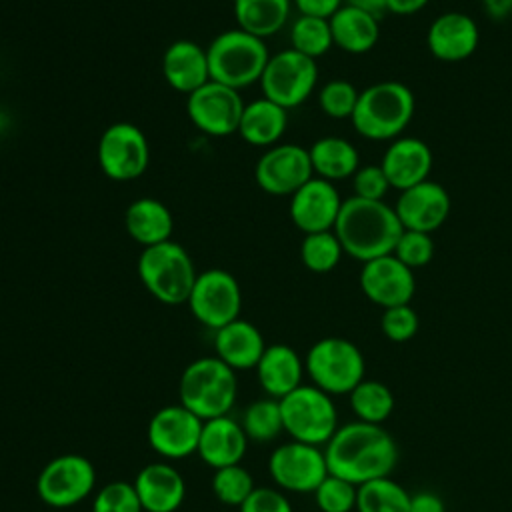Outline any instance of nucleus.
<instances>
[{
    "mask_svg": "<svg viewBox=\"0 0 512 512\" xmlns=\"http://www.w3.org/2000/svg\"><path fill=\"white\" fill-rule=\"evenodd\" d=\"M324 456L330 474L360 486L390 476L398 462V446L380 424L356 420L338 426L324 444Z\"/></svg>",
    "mask_w": 512,
    "mask_h": 512,
    "instance_id": "nucleus-1",
    "label": "nucleus"
},
{
    "mask_svg": "<svg viewBox=\"0 0 512 512\" xmlns=\"http://www.w3.org/2000/svg\"><path fill=\"white\" fill-rule=\"evenodd\" d=\"M402 232L404 228L392 206L384 204V200H364L358 196L342 202L334 224V234L344 254L362 264L392 254Z\"/></svg>",
    "mask_w": 512,
    "mask_h": 512,
    "instance_id": "nucleus-2",
    "label": "nucleus"
},
{
    "mask_svg": "<svg viewBox=\"0 0 512 512\" xmlns=\"http://www.w3.org/2000/svg\"><path fill=\"white\" fill-rule=\"evenodd\" d=\"M416 110L412 90L396 80L376 82L360 92L352 112L354 130L368 140H396Z\"/></svg>",
    "mask_w": 512,
    "mask_h": 512,
    "instance_id": "nucleus-3",
    "label": "nucleus"
},
{
    "mask_svg": "<svg viewBox=\"0 0 512 512\" xmlns=\"http://www.w3.org/2000/svg\"><path fill=\"white\" fill-rule=\"evenodd\" d=\"M238 394L236 370L216 356H202L190 362L178 384L180 404L200 420L226 416Z\"/></svg>",
    "mask_w": 512,
    "mask_h": 512,
    "instance_id": "nucleus-4",
    "label": "nucleus"
},
{
    "mask_svg": "<svg viewBox=\"0 0 512 512\" xmlns=\"http://www.w3.org/2000/svg\"><path fill=\"white\" fill-rule=\"evenodd\" d=\"M136 272L144 288L162 304H186L198 272L190 254L174 240L142 248Z\"/></svg>",
    "mask_w": 512,
    "mask_h": 512,
    "instance_id": "nucleus-5",
    "label": "nucleus"
},
{
    "mask_svg": "<svg viewBox=\"0 0 512 512\" xmlns=\"http://www.w3.org/2000/svg\"><path fill=\"white\" fill-rule=\"evenodd\" d=\"M210 80L242 90L260 76L268 64V48L262 38L244 32L242 28L226 30L218 34L206 48Z\"/></svg>",
    "mask_w": 512,
    "mask_h": 512,
    "instance_id": "nucleus-6",
    "label": "nucleus"
},
{
    "mask_svg": "<svg viewBox=\"0 0 512 512\" xmlns=\"http://www.w3.org/2000/svg\"><path fill=\"white\" fill-rule=\"evenodd\" d=\"M304 370L312 384L326 394H350L364 380V356L354 342L326 336L306 352Z\"/></svg>",
    "mask_w": 512,
    "mask_h": 512,
    "instance_id": "nucleus-7",
    "label": "nucleus"
},
{
    "mask_svg": "<svg viewBox=\"0 0 512 512\" xmlns=\"http://www.w3.org/2000/svg\"><path fill=\"white\" fill-rule=\"evenodd\" d=\"M278 402L284 432L292 440L324 446L338 430V410L332 396L314 384H300Z\"/></svg>",
    "mask_w": 512,
    "mask_h": 512,
    "instance_id": "nucleus-8",
    "label": "nucleus"
},
{
    "mask_svg": "<svg viewBox=\"0 0 512 512\" xmlns=\"http://www.w3.org/2000/svg\"><path fill=\"white\" fill-rule=\"evenodd\" d=\"M318 82V66L314 58H308L294 48H286L268 58V64L260 76L262 96L274 104L290 110L300 106Z\"/></svg>",
    "mask_w": 512,
    "mask_h": 512,
    "instance_id": "nucleus-9",
    "label": "nucleus"
},
{
    "mask_svg": "<svg viewBox=\"0 0 512 512\" xmlns=\"http://www.w3.org/2000/svg\"><path fill=\"white\" fill-rule=\"evenodd\" d=\"M94 486V464L82 454H60L48 460L36 478L38 498L52 508L80 504L92 494Z\"/></svg>",
    "mask_w": 512,
    "mask_h": 512,
    "instance_id": "nucleus-10",
    "label": "nucleus"
},
{
    "mask_svg": "<svg viewBox=\"0 0 512 512\" xmlns=\"http://www.w3.org/2000/svg\"><path fill=\"white\" fill-rule=\"evenodd\" d=\"M186 304L202 326L218 330L240 318L242 290L228 270L210 268L196 276Z\"/></svg>",
    "mask_w": 512,
    "mask_h": 512,
    "instance_id": "nucleus-11",
    "label": "nucleus"
},
{
    "mask_svg": "<svg viewBox=\"0 0 512 512\" xmlns=\"http://www.w3.org/2000/svg\"><path fill=\"white\" fill-rule=\"evenodd\" d=\"M98 166L110 180L128 182L142 176L150 162V146L144 132L132 122L110 124L96 148Z\"/></svg>",
    "mask_w": 512,
    "mask_h": 512,
    "instance_id": "nucleus-12",
    "label": "nucleus"
},
{
    "mask_svg": "<svg viewBox=\"0 0 512 512\" xmlns=\"http://www.w3.org/2000/svg\"><path fill=\"white\" fill-rule=\"evenodd\" d=\"M268 472L274 484L286 492H314L330 474L324 448L290 440L272 450Z\"/></svg>",
    "mask_w": 512,
    "mask_h": 512,
    "instance_id": "nucleus-13",
    "label": "nucleus"
},
{
    "mask_svg": "<svg viewBox=\"0 0 512 512\" xmlns=\"http://www.w3.org/2000/svg\"><path fill=\"white\" fill-rule=\"evenodd\" d=\"M244 106L238 90L214 80L188 94L186 100L190 122L208 136H230L238 132Z\"/></svg>",
    "mask_w": 512,
    "mask_h": 512,
    "instance_id": "nucleus-14",
    "label": "nucleus"
},
{
    "mask_svg": "<svg viewBox=\"0 0 512 512\" xmlns=\"http://www.w3.org/2000/svg\"><path fill=\"white\" fill-rule=\"evenodd\" d=\"M202 422L186 406L170 404L154 412L146 438L150 448L166 460H182L198 452Z\"/></svg>",
    "mask_w": 512,
    "mask_h": 512,
    "instance_id": "nucleus-15",
    "label": "nucleus"
},
{
    "mask_svg": "<svg viewBox=\"0 0 512 512\" xmlns=\"http://www.w3.org/2000/svg\"><path fill=\"white\" fill-rule=\"evenodd\" d=\"M310 178H314L310 154L298 144H274L254 166L258 188L272 196H292Z\"/></svg>",
    "mask_w": 512,
    "mask_h": 512,
    "instance_id": "nucleus-16",
    "label": "nucleus"
},
{
    "mask_svg": "<svg viewBox=\"0 0 512 512\" xmlns=\"http://www.w3.org/2000/svg\"><path fill=\"white\" fill-rule=\"evenodd\" d=\"M358 280L364 296L382 308L410 304L416 292L414 270L394 254L364 262Z\"/></svg>",
    "mask_w": 512,
    "mask_h": 512,
    "instance_id": "nucleus-17",
    "label": "nucleus"
},
{
    "mask_svg": "<svg viewBox=\"0 0 512 512\" xmlns=\"http://www.w3.org/2000/svg\"><path fill=\"white\" fill-rule=\"evenodd\" d=\"M342 202L332 182L314 176L290 196L288 214L294 226L304 234L328 232L334 230Z\"/></svg>",
    "mask_w": 512,
    "mask_h": 512,
    "instance_id": "nucleus-18",
    "label": "nucleus"
},
{
    "mask_svg": "<svg viewBox=\"0 0 512 512\" xmlns=\"http://www.w3.org/2000/svg\"><path fill=\"white\" fill-rule=\"evenodd\" d=\"M450 206L452 202L448 190L434 180H424L400 192L394 212L404 230L430 234L446 222Z\"/></svg>",
    "mask_w": 512,
    "mask_h": 512,
    "instance_id": "nucleus-19",
    "label": "nucleus"
},
{
    "mask_svg": "<svg viewBox=\"0 0 512 512\" xmlns=\"http://www.w3.org/2000/svg\"><path fill=\"white\" fill-rule=\"evenodd\" d=\"M478 42V24L464 12L440 14L426 34L428 50L442 62H462L470 58L476 52Z\"/></svg>",
    "mask_w": 512,
    "mask_h": 512,
    "instance_id": "nucleus-20",
    "label": "nucleus"
},
{
    "mask_svg": "<svg viewBox=\"0 0 512 512\" xmlns=\"http://www.w3.org/2000/svg\"><path fill=\"white\" fill-rule=\"evenodd\" d=\"M434 158L428 144L414 136H398L386 148L382 156V170L390 182V188L406 190L424 180H430Z\"/></svg>",
    "mask_w": 512,
    "mask_h": 512,
    "instance_id": "nucleus-21",
    "label": "nucleus"
},
{
    "mask_svg": "<svg viewBox=\"0 0 512 512\" xmlns=\"http://www.w3.org/2000/svg\"><path fill=\"white\" fill-rule=\"evenodd\" d=\"M248 450V436L240 424L230 414L216 416L202 422L198 456L212 470L240 464Z\"/></svg>",
    "mask_w": 512,
    "mask_h": 512,
    "instance_id": "nucleus-22",
    "label": "nucleus"
},
{
    "mask_svg": "<svg viewBox=\"0 0 512 512\" xmlns=\"http://www.w3.org/2000/svg\"><path fill=\"white\" fill-rule=\"evenodd\" d=\"M132 484L144 512H176L186 498V482L168 462L146 464Z\"/></svg>",
    "mask_w": 512,
    "mask_h": 512,
    "instance_id": "nucleus-23",
    "label": "nucleus"
},
{
    "mask_svg": "<svg viewBox=\"0 0 512 512\" xmlns=\"http://www.w3.org/2000/svg\"><path fill=\"white\" fill-rule=\"evenodd\" d=\"M162 74L170 88L186 96L192 94L210 80L206 48L188 38L174 40L164 50Z\"/></svg>",
    "mask_w": 512,
    "mask_h": 512,
    "instance_id": "nucleus-24",
    "label": "nucleus"
},
{
    "mask_svg": "<svg viewBox=\"0 0 512 512\" xmlns=\"http://www.w3.org/2000/svg\"><path fill=\"white\" fill-rule=\"evenodd\" d=\"M256 378L260 388L270 398H284L302 384L304 360L288 344H270L256 364Z\"/></svg>",
    "mask_w": 512,
    "mask_h": 512,
    "instance_id": "nucleus-25",
    "label": "nucleus"
},
{
    "mask_svg": "<svg viewBox=\"0 0 512 512\" xmlns=\"http://www.w3.org/2000/svg\"><path fill=\"white\" fill-rule=\"evenodd\" d=\"M264 350V336L248 320L236 318L214 330V356L228 364L232 370L256 368Z\"/></svg>",
    "mask_w": 512,
    "mask_h": 512,
    "instance_id": "nucleus-26",
    "label": "nucleus"
},
{
    "mask_svg": "<svg viewBox=\"0 0 512 512\" xmlns=\"http://www.w3.org/2000/svg\"><path fill=\"white\" fill-rule=\"evenodd\" d=\"M128 236L140 246H154L170 240L174 230V218L168 206L156 198L134 200L124 214Z\"/></svg>",
    "mask_w": 512,
    "mask_h": 512,
    "instance_id": "nucleus-27",
    "label": "nucleus"
},
{
    "mask_svg": "<svg viewBox=\"0 0 512 512\" xmlns=\"http://www.w3.org/2000/svg\"><path fill=\"white\" fill-rule=\"evenodd\" d=\"M334 46L348 54H364L372 50L380 38L378 16L344 4L330 20Z\"/></svg>",
    "mask_w": 512,
    "mask_h": 512,
    "instance_id": "nucleus-28",
    "label": "nucleus"
},
{
    "mask_svg": "<svg viewBox=\"0 0 512 512\" xmlns=\"http://www.w3.org/2000/svg\"><path fill=\"white\" fill-rule=\"evenodd\" d=\"M288 126V110L268 98L252 100L244 106L238 134L252 146H274L284 136Z\"/></svg>",
    "mask_w": 512,
    "mask_h": 512,
    "instance_id": "nucleus-29",
    "label": "nucleus"
},
{
    "mask_svg": "<svg viewBox=\"0 0 512 512\" xmlns=\"http://www.w3.org/2000/svg\"><path fill=\"white\" fill-rule=\"evenodd\" d=\"M308 154L314 174L328 182L350 178L360 168V156L356 146L340 136L318 138L308 148Z\"/></svg>",
    "mask_w": 512,
    "mask_h": 512,
    "instance_id": "nucleus-30",
    "label": "nucleus"
},
{
    "mask_svg": "<svg viewBox=\"0 0 512 512\" xmlns=\"http://www.w3.org/2000/svg\"><path fill=\"white\" fill-rule=\"evenodd\" d=\"M238 28L258 38L276 34L290 16L292 0H232Z\"/></svg>",
    "mask_w": 512,
    "mask_h": 512,
    "instance_id": "nucleus-31",
    "label": "nucleus"
},
{
    "mask_svg": "<svg viewBox=\"0 0 512 512\" xmlns=\"http://www.w3.org/2000/svg\"><path fill=\"white\" fill-rule=\"evenodd\" d=\"M410 494L390 476L368 480L358 486L356 512H408Z\"/></svg>",
    "mask_w": 512,
    "mask_h": 512,
    "instance_id": "nucleus-32",
    "label": "nucleus"
},
{
    "mask_svg": "<svg viewBox=\"0 0 512 512\" xmlns=\"http://www.w3.org/2000/svg\"><path fill=\"white\" fill-rule=\"evenodd\" d=\"M350 408L360 422L382 424L394 410V396L384 382L362 380L350 394Z\"/></svg>",
    "mask_w": 512,
    "mask_h": 512,
    "instance_id": "nucleus-33",
    "label": "nucleus"
},
{
    "mask_svg": "<svg viewBox=\"0 0 512 512\" xmlns=\"http://www.w3.org/2000/svg\"><path fill=\"white\" fill-rule=\"evenodd\" d=\"M240 424L252 442H272L284 432L280 402L276 398H258L246 406Z\"/></svg>",
    "mask_w": 512,
    "mask_h": 512,
    "instance_id": "nucleus-34",
    "label": "nucleus"
},
{
    "mask_svg": "<svg viewBox=\"0 0 512 512\" xmlns=\"http://www.w3.org/2000/svg\"><path fill=\"white\" fill-rule=\"evenodd\" d=\"M290 48L296 52L308 56V58H320L324 56L332 46V30L330 22L326 18H316V16H298L292 22L290 28Z\"/></svg>",
    "mask_w": 512,
    "mask_h": 512,
    "instance_id": "nucleus-35",
    "label": "nucleus"
},
{
    "mask_svg": "<svg viewBox=\"0 0 512 512\" xmlns=\"http://www.w3.org/2000/svg\"><path fill=\"white\" fill-rule=\"evenodd\" d=\"M342 254H344V250H342V244L336 238L334 230L304 234V240L300 244L302 264L310 272H316V274L334 270L338 266Z\"/></svg>",
    "mask_w": 512,
    "mask_h": 512,
    "instance_id": "nucleus-36",
    "label": "nucleus"
},
{
    "mask_svg": "<svg viewBox=\"0 0 512 512\" xmlns=\"http://www.w3.org/2000/svg\"><path fill=\"white\" fill-rule=\"evenodd\" d=\"M254 478L242 464H232L214 470L212 492L214 496L228 506H238L252 494Z\"/></svg>",
    "mask_w": 512,
    "mask_h": 512,
    "instance_id": "nucleus-37",
    "label": "nucleus"
},
{
    "mask_svg": "<svg viewBox=\"0 0 512 512\" xmlns=\"http://www.w3.org/2000/svg\"><path fill=\"white\" fill-rule=\"evenodd\" d=\"M316 506L320 508V512H352L356 510V498H358V486L328 474L320 486L312 492Z\"/></svg>",
    "mask_w": 512,
    "mask_h": 512,
    "instance_id": "nucleus-38",
    "label": "nucleus"
},
{
    "mask_svg": "<svg viewBox=\"0 0 512 512\" xmlns=\"http://www.w3.org/2000/svg\"><path fill=\"white\" fill-rule=\"evenodd\" d=\"M358 96L360 92L352 82L330 80L320 88L318 104L326 116L342 120V118H352V112L358 104Z\"/></svg>",
    "mask_w": 512,
    "mask_h": 512,
    "instance_id": "nucleus-39",
    "label": "nucleus"
},
{
    "mask_svg": "<svg viewBox=\"0 0 512 512\" xmlns=\"http://www.w3.org/2000/svg\"><path fill=\"white\" fill-rule=\"evenodd\" d=\"M92 512H144V510L132 482L112 480L96 492L92 500Z\"/></svg>",
    "mask_w": 512,
    "mask_h": 512,
    "instance_id": "nucleus-40",
    "label": "nucleus"
},
{
    "mask_svg": "<svg viewBox=\"0 0 512 512\" xmlns=\"http://www.w3.org/2000/svg\"><path fill=\"white\" fill-rule=\"evenodd\" d=\"M402 264L416 270L426 266L434 256V240L428 232L404 230L392 252Z\"/></svg>",
    "mask_w": 512,
    "mask_h": 512,
    "instance_id": "nucleus-41",
    "label": "nucleus"
},
{
    "mask_svg": "<svg viewBox=\"0 0 512 512\" xmlns=\"http://www.w3.org/2000/svg\"><path fill=\"white\" fill-rule=\"evenodd\" d=\"M382 332L392 342H406L416 336L420 320L416 310L410 304H400L392 308H384V314L380 318Z\"/></svg>",
    "mask_w": 512,
    "mask_h": 512,
    "instance_id": "nucleus-42",
    "label": "nucleus"
},
{
    "mask_svg": "<svg viewBox=\"0 0 512 512\" xmlns=\"http://www.w3.org/2000/svg\"><path fill=\"white\" fill-rule=\"evenodd\" d=\"M354 196L364 200H382L390 190V182L380 164L360 166L352 176Z\"/></svg>",
    "mask_w": 512,
    "mask_h": 512,
    "instance_id": "nucleus-43",
    "label": "nucleus"
},
{
    "mask_svg": "<svg viewBox=\"0 0 512 512\" xmlns=\"http://www.w3.org/2000/svg\"><path fill=\"white\" fill-rule=\"evenodd\" d=\"M240 512H294L288 496L278 488L260 486L240 504Z\"/></svg>",
    "mask_w": 512,
    "mask_h": 512,
    "instance_id": "nucleus-44",
    "label": "nucleus"
},
{
    "mask_svg": "<svg viewBox=\"0 0 512 512\" xmlns=\"http://www.w3.org/2000/svg\"><path fill=\"white\" fill-rule=\"evenodd\" d=\"M302 16H316L330 20L342 6L344 0H292Z\"/></svg>",
    "mask_w": 512,
    "mask_h": 512,
    "instance_id": "nucleus-45",
    "label": "nucleus"
},
{
    "mask_svg": "<svg viewBox=\"0 0 512 512\" xmlns=\"http://www.w3.org/2000/svg\"><path fill=\"white\" fill-rule=\"evenodd\" d=\"M408 512H446L444 500L430 490H420L410 494V510Z\"/></svg>",
    "mask_w": 512,
    "mask_h": 512,
    "instance_id": "nucleus-46",
    "label": "nucleus"
},
{
    "mask_svg": "<svg viewBox=\"0 0 512 512\" xmlns=\"http://www.w3.org/2000/svg\"><path fill=\"white\" fill-rule=\"evenodd\" d=\"M428 0H386V12H392L396 16H410L420 12Z\"/></svg>",
    "mask_w": 512,
    "mask_h": 512,
    "instance_id": "nucleus-47",
    "label": "nucleus"
},
{
    "mask_svg": "<svg viewBox=\"0 0 512 512\" xmlns=\"http://www.w3.org/2000/svg\"><path fill=\"white\" fill-rule=\"evenodd\" d=\"M482 4L492 20H506L512 16V0H482Z\"/></svg>",
    "mask_w": 512,
    "mask_h": 512,
    "instance_id": "nucleus-48",
    "label": "nucleus"
},
{
    "mask_svg": "<svg viewBox=\"0 0 512 512\" xmlns=\"http://www.w3.org/2000/svg\"><path fill=\"white\" fill-rule=\"evenodd\" d=\"M344 4L360 8L364 12H370L374 16H382L386 12V0H344Z\"/></svg>",
    "mask_w": 512,
    "mask_h": 512,
    "instance_id": "nucleus-49",
    "label": "nucleus"
}]
</instances>
